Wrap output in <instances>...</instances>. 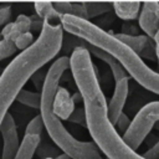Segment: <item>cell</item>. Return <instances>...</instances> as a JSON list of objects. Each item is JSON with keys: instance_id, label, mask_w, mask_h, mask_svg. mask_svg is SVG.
Listing matches in <instances>:
<instances>
[{"instance_id": "28", "label": "cell", "mask_w": 159, "mask_h": 159, "mask_svg": "<svg viewBox=\"0 0 159 159\" xmlns=\"http://www.w3.org/2000/svg\"><path fill=\"white\" fill-rule=\"evenodd\" d=\"M154 43H155V52H157V58H158V62H159V30L157 32V35L154 36Z\"/></svg>"}, {"instance_id": "30", "label": "cell", "mask_w": 159, "mask_h": 159, "mask_svg": "<svg viewBox=\"0 0 159 159\" xmlns=\"http://www.w3.org/2000/svg\"><path fill=\"white\" fill-rule=\"evenodd\" d=\"M45 159H52V158H45Z\"/></svg>"}, {"instance_id": "25", "label": "cell", "mask_w": 159, "mask_h": 159, "mask_svg": "<svg viewBox=\"0 0 159 159\" xmlns=\"http://www.w3.org/2000/svg\"><path fill=\"white\" fill-rule=\"evenodd\" d=\"M68 120L75 122V123H82V124H86L84 109H83V108H77V109H75V112L72 113V116L70 117Z\"/></svg>"}, {"instance_id": "6", "label": "cell", "mask_w": 159, "mask_h": 159, "mask_svg": "<svg viewBox=\"0 0 159 159\" xmlns=\"http://www.w3.org/2000/svg\"><path fill=\"white\" fill-rule=\"evenodd\" d=\"M0 134L2 137V153L0 159H15V155L20 147V142L15 119L10 113L6 114L0 125Z\"/></svg>"}, {"instance_id": "11", "label": "cell", "mask_w": 159, "mask_h": 159, "mask_svg": "<svg viewBox=\"0 0 159 159\" xmlns=\"http://www.w3.org/2000/svg\"><path fill=\"white\" fill-rule=\"evenodd\" d=\"M82 46H84V47L87 48V51L89 52V55H93L94 57H97L98 60H101V61H103V62H106V63L108 65V67L111 68L112 75H113L116 82H117V81H120V80H123V78H125V77H129L128 73L124 71V68L120 66V63H119L112 55H109L108 52L101 50L99 47L92 46V45H89V43H87V42L82 43Z\"/></svg>"}, {"instance_id": "8", "label": "cell", "mask_w": 159, "mask_h": 159, "mask_svg": "<svg viewBox=\"0 0 159 159\" xmlns=\"http://www.w3.org/2000/svg\"><path fill=\"white\" fill-rule=\"evenodd\" d=\"M138 22H139V27L147 34V36L154 39V36L159 30V2L158 1L143 2L138 17Z\"/></svg>"}, {"instance_id": "19", "label": "cell", "mask_w": 159, "mask_h": 159, "mask_svg": "<svg viewBox=\"0 0 159 159\" xmlns=\"http://www.w3.org/2000/svg\"><path fill=\"white\" fill-rule=\"evenodd\" d=\"M43 128L45 125H43L42 117L41 114H37L27 123L25 129V135H41V132Z\"/></svg>"}, {"instance_id": "24", "label": "cell", "mask_w": 159, "mask_h": 159, "mask_svg": "<svg viewBox=\"0 0 159 159\" xmlns=\"http://www.w3.org/2000/svg\"><path fill=\"white\" fill-rule=\"evenodd\" d=\"M46 75H47V72L43 73V72L40 70V71H37V72L32 76V82H34V84L36 86V88L40 89V92L42 91V87H43V83H45V80H46Z\"/></svg>"}, {"instance_id": "9", "label": "cell", "mask_w": 159, "mask_h": 159, "mask_svg": "<svg viewBox=\"0 0 159 159\" xmlns=\"http://www.w3.org/2000/svg\"><path fill=\"white\" fill-rule=\"evenodd\" d=\"M73 112H75V102L72 99V96L70 94L67 88L58 87L53 99V113L62 122V120H68Z\"/></svg>"}, {"instance_id": "31", "label": "cell", "mask_w": 159, "mask_h": 159, "mask_svg": "<svg viewBox=\"0 0 159 159\" xmlns=\"http://www.w3.org/2000/svg\"><path fill=\"white\" fill-rule=\"evenodd\" d=\"M0 75H1V72H0Z\"/></svg>"}, {"instance_id": "21", "label": "cell", "mask_w": 159, "mask_h": 159, "mask_svg": "<svg viewBox=\"0 0 159 159\" xmlns=\"http://www.w3.org/2000/svg\"><path fill=\"white\" fill-rule=\"evenodd\" d=\"M15 51H16V47L12 42L0 40V61L12 56L15 53Z\"/></svg>"}, {"instance_id": "13", "label": "cell", "mask_w": 159, "mask_h": 159, "mask_svg": "<svg viewBox=\"0 0 159 159\" xmlns=\"http://www.w3.org/2000/svg\"><path fill=\"white\" fill-rule=\"evenodd\" d=\"M53 7L56 12L61 16H75L78 19L87 20L86 10L83 6V2H70V1H56L53 2Z\"/></svg>"}, {"instance_id": "4", "label": "cell", "mask_w": 159, "mask_h": 159, "mask_svg": "<svg viewBox=\"0 0 159 159\" xmlns=\"http://www.w3.org/2000/svg\"><path fill=\"white\" fill-rule=\"evenodd\" d=\"M70 68V57L62 56L55 60L47 70L46 80L41 91L40 114L43 125L52 142L72 159H102L98 148L93 142L76 139L53 113V99L60 87V81L66 70Z\"/></svg>"}, {"instance_id": "14", "label": "cell", "mask_w": 159, "mask_h": 159, "mask_svg": "<svg viewBox=\"0 0 159 159\" xmlns=\"http://www.w3.org/2000/svg\"><path fill=\"white\" fill-rule=\"evenodd\" d=\"M40 140H41L40 135H24L19 150L15 155V159H32L40 144Z\"/></svg>"}, {"instance_id": "22", "label": "cell", "mask_w": 159, "mask_h": 159, "mask_svg": "<svg viewBox=\"0 0 159 159\" xmlns=\"http://www.w3.org/2000/svg\"><path fill=\"white\" fill-rule=\"evenodd\" d=\"M139 56L142 58H147V60H154L157 57V52H155V43H154V40L149 37L147 45L144 46L143 51L139 53Z\"/></svg>"}, {"instance_id": "5", "label": "cell", "mask_w": 159, "mask_h": 159, "mask_svg": "<svg viewBox=\"0 0 159 159\" xmlns=\"http://www.w3.org/2000/svg\"><path fill=\"white\" fill-rule=\"evenodd\" d=\"M157 122H159V101L150 102L139 109L123 134L124 143L132 150L137 152Z\"/></svg>"}, {"instance_id": "17", "label": "cell", "mask_w": 159, "mask_h": 159, "mask_svg": "<svg viewBox=\"0 0 159 159\" xmlns=\"http://www.w3.org/2000/svg\"><path fill=\"white\" fill-rule=\"evenodd\" d=\"M16 101L30 108L40 109L41 108V92L39 93V92H31L27 89H22L16 97Z\"/></svg>"}, {"instance_id": "15", "label": "cell", "mask_w": 159, "mask_h": 159, "mask_svg": "<svg viewBox=\"0 0 159 159\" xmlns=\"http://www.w3.org/2000/svg\"><path fill=\"white\" fill-rule=\"evenodd\" d=\"M114 36L123 42L125 46H128L130 50H133L135 53H140L144 48V46L147 45L149 37L147 35H137V36H130V35H125V34H114Z\"/></svg>"}, {"instance_id": "10", "label": "cell", "mask_w": 159, "mask_h": 159, "mask_svg": "<svg viewBox=\"0 0 159 159\" xmlns=\"http://www.w3.org/2000/svg\"><path fill=\"white\" fill-rule=\"evenodd\" d=\"M32 26V19L27 15H19L14 22L6 24L0 30V37L1 40L12 42L19 35L30 32V29Z\"/></svg>"}, {"instance_id": "29", "label": "cell", "mask_w": 159, "mask_h": 159, "mask_svg": "<svg viewBox=\"0 0 159 159\" xmlns=\"http://www.w3.org/2000/svg\"><path fill=\"white\" fill-rule=\"evenodd\" d=\"M56 159H72V158H71V157H68L67 154H65V153H63V154H61V155H58V157H57Z\"/></svg>"}, {"instance_id": "12", "label": "cell", "mask_w": 159, "mask_h": 159, "mask_svg": "<svg viewBox=\"0 0 159 159\" xmlns=\"http://www.w3.org/2000/svg\"><path fill=\"white\" fill-rule=\"evenodd\" d=\"M112 5L116 15L125 21H130L139 17L142 9V2L139 1H114L112 2Z\"/></svg>"}, {"instance_id": "1", "label": "cell", "mask_w": 159, "mask_h": 159, "mask_svg": "<svg viewBox=\"0 0 159 159\" xmlns=\"http://www.w3.org/2000/svg\"><path fill=\"white\" fill-rule=\"evenodd\" d=\"M70 70L84 104L86 125L96 147L107 159H144L132 150L108 118V103L99 86L98 72L89 52L82 45L70 56Z\"/></svg>"}, {"instance_id": "7", "label": "cell", "mask_w": 159, "mask_h": 159, "mask_svg": "<svg viewBox=\"0 0 159 159\" xmlns=\"http://www.w3.org/2000/svg\"><path fill=\"white\" fill-rule=\"evenodd\" d=\"M128 92H129V77H125V78L116 82L112 98L109 99L108 106H107L108 118L113 125H116L117 120L123 114V108L127 102Z\"/></svg>"}, {"instance_id": "18", "label": "cell", "mask_w": 159, "mask_h": 159, "mask_svg": "<svg viewBox=\"0 0 159 159\" xmlns=\"http://www.w3.org/2000/svg\"><path fill=\"white\" fill-rule=\"evenodd\" d=\"M83 6L86 10V15H87L88 21H89V19L103 15V14H106L113 9L112 2H83Z\"/></svg>"}, {"instance_id": "3", "label": "cell", "mask_w": 159, "mask_h": 159, "mask_svg": "<svg viewBox=\"0 0 159 159\" xmlns=\"http://www.w3.org/2000/svg\"><path fill=\"white\" fill-rule=\"evenodd\" d=\"M60 24L63 31L112 55L129 77L145 89L159 94V73L152 70L138 53L120 42L113 32L104 31L88 20L68 15L61 16Z\"/></svg>"}, {"instance_id": "23", "label": "cell", "mask_w": 159, "mask_h": 159, "mask_svg": "<svg viewBox=\"0 0 159 159\" xmlns=\"http://www.w3.org/2000/svg\"><path fill=\"white\" fill-rule=\"evenodd\" d=\"M129 125H130V119L128 118L127 114L123 113L119 117V119L117 120V123H116V129H117L118 133H123L124 134L127 132V129L129 128Z\"/></svg>"}, {"instance_id": "2", "label": "cell", "mask_w": 159, "mask_h": 159, "mask_svg": "<svg viewBox=\"0 0 159 159\" xmlns=\"http://www.w3.org/2000/svg\"><path fill=\"white\" fill-rule=\"evenodd\" d=\"M63 29L60 21H42L39 37L26 50L21 51L5 67L0 75V125L9 113V108L16 101L32 76L46 63L53 60L61 51Z\"/></svg>"}, {"instance_id": "26", "label": "cell", "mask_w": 159, "mask_h": 159, "mask_svg": "<svg viewBox=\"0 0 159 159\" xmlns=\"http://www.w3.org/2000/svg\"><path fill=\"white\" fill-rule=\"evenodd\" d=\"M11 16V5H5L0 7V26L10 20Z\"/></svg>"}, {"instance_id": "16", "label": "cell", "mask_w": 159, "mask_h": 159, "mask_svg": "<svg viewBox=\"0 0 159 159\" xmlns=\"http://www.w3.org/2000/svg\"><path fill=\"white\" fill-rule=\"evenodd\" d=\"M34 7H35V11L37 14V16L45 21H60V15L56 12L55 7H53V2L51 1H36L34 4Z\"/></svg>"}, {"instance_id": "20", "label": "cell", "mask_w": 159, "mask_h": 159, "mask_svg": "<svg viewBox=\"0 0 159 159\" xmlns=\"http://www.w3.org/2000/svg\"><path fill=\"white\" fill-rule=\"evenodd\" d=\"M34 42H35V41H34V36H32L31 32L21 34V35H19V36L12 41V43H14L15 47H16V50H21V51L29 48Z\"/></svg>"}, {"instance_id": "27", "label": "cell", "mask_w": 159, "mask_h": 159, "mask_svg": "<svg viewBox=\"0 0 159 159\" xmlns=\"http://www.w3.org/2000/svg\"><path fill=\"white\" fill-rule=\"evenodd\" d=\"M144 159H159V142L155 143L150 149H148L143 154Z\"/></svg>"}]
</instances>
